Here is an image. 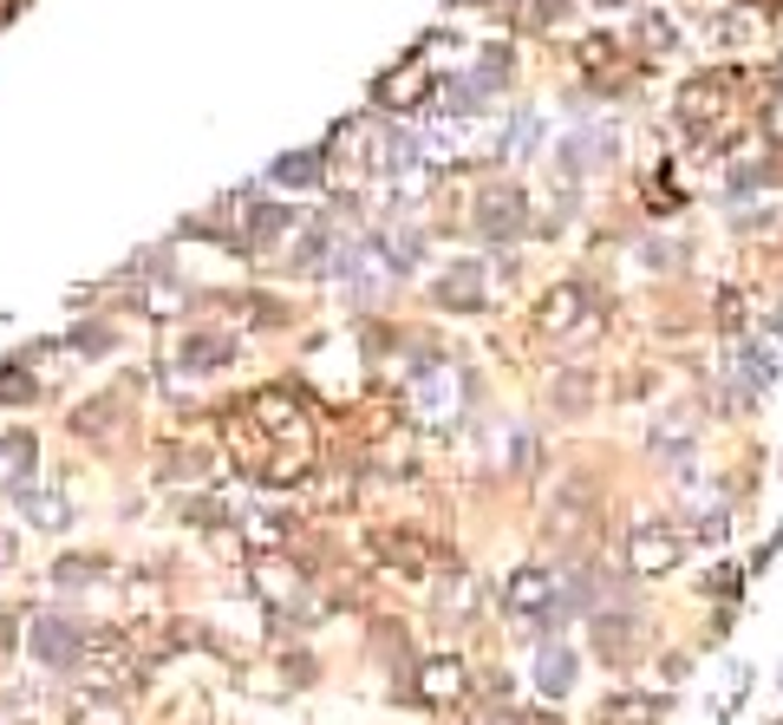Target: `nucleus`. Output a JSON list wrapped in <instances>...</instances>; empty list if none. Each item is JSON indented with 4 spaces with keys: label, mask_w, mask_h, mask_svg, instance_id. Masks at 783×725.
I'll return each instance as SVG.
<instances>
[{
    "label": "nucleus",
    "mask_w": 783,
    "mask_h": 725,
    "mask_svg": "<svg viewBox=\"0 0 783 725\" xmlns=\"http://www.w3.org/2000/svg\"><path fill=\"white\" fill-rule=\"evenodd\" d=\"M490 725H529V719H490Z\"/></svg>",
    "instance_id": "obj_44"
},
{
    "label": "nucleus",
    "mask_w": 783,
    "mask_h": 725,
    "mask_svg": "<svg viewBox=\"0 0 783 725\" xmlns=\"http://www.w3.org/2000/svg\"><path fill=\"white\" fill-rule=\"evenodd\" d=\"M692 438H699V419H692V412H666V419L646 432V451H653V458H686Z\"/></svg>",
    "instance_id": "obj_29"
},
{
    "label": "nucleus",
    "mask_w": 783,
    "mask_h": 725,
    "mask_svg": "<svg viewBox=\"0 0 783 725\" xmlns=\"http://www.w3.org/2000/svg\"><path fill=\"white\" fill-rule=\"evenodd\" d=\"M686 523H692V529H686V543H692V549H724V543H731V504L692 509Z\"/></svg>",
    "instance_id": "obj_32"
},
{
    "label": "nucleus",
    "mask_w": 783,
    "mask_h": 725,
    "mask_svg": "<svg viewBox=\"0 0 783 725\" xmlns=\"http://www.w3.org/2000/svg\"><path fill=\"white\" fill-rule=\"evenodd\" d=\"M431 307H444V314H464V321L490 314V269H484L477 255L451 262V269L431 282Z\"/></svg>",
    "instance_id": "obj_16"
},
{
    "label": "nucleus",
    "mask_w": 783,
    "mask_h": 725,
    "mask_svg": "<svg viewBox=\"0 0 783 725\" xmlns=\"http://www.w3.org/2000/svg\"><path fill=\"white\" fill-rule=\"evenodd\" d=\"M569 673H574V660H569V648H542V660H536V686L542 693H569Z\"/></svg>",
    "instance_id": "obj_34"
},
{
    "label": "nucleus",
    "mask_w": 783,
    "mask_h": 725,
    "mask_svg": "<svg viewBox=\"0 0 783 725\" xmlns=\"http://www.w3.org/2000/svg\"><path fill=\"white\" fill-rule=\"evenodd\" d=\"M13 509H20V523H27L33 536H66L72 523H78V504H72V491L60 477L20 484V491H13Z\"/></svg>",
    "instance_id": "obj_14"
},
{
    "label": "nucleus",
    "mask_w": 783,
    "mask_h": 725,
    "mask_svg": "<svg viewBox=\"0 0 783 725\" xmlns=\"http://www.w3.org/2000/svg\"><path fill=\"white\" fill-rule=\"evenodd\" d=\"M738 92H744V66H712V73L686 78L679 85V125L692 138H706V125L724 112V98H738Z\"/></svg>",
    "instance_id": "obj_12"
},
{
    "label": "nucleus",
    "mask_w": 783,
    "mask_h": 725,
    "mask_svg": "<svg viewBox=\"0 0 783 725\" xmlns=\"http://www.w3.org/2000/svg\"><path fill=\"white\" fill-rule=\"evenodd\" d=\"M20 634H27V621H13V614H0V660H7V653L20 648Z\"/></svg>",
    "instance_id": "obj_42"
},
{
    "label": "nucleus",
    "mask_w": 783,
    "mask_h": 725,
    "mask_svg": "<svg viewBox=\"0 0 783 725\" xmlns=\"http://www.w3.org/2000/svg\"><path fill=\"white\" fill-rule=\"evenodd\" d=\"M712 327L724 334V340H744V327H751L744 288H731V282H718V288H712Z\"/></svg>",
    "instance_id": "obj_31"
},
{
    "label": "nucleus",
    "mask_w": 783,
    "mask_h": 725,
    "mask_svg": "<svg viewBox=\"0 0 783 725\" xmlns=\"http://www.w3.org/2000/svg\"><path fill=\"white\" fill-rule=\"evenodd\" d=\"M327 145L314 150H287V157H275L268 164V183H282V190H314V183H327Z\"/></svg>",
    "instance_id": "obj_23"
},
{
    "label": "nucleus",
    "mask_w": 783,
    "mask_h": 725,
    "mask_svg": "<svg viewBox=\"0 0 783 725\" xmlns=\"http://www.w3.org/2000/svg\"><path fill=\"white\" fill-rule=\"evenodd\" d=\"M60 347H72L78 360H105V354L118 347V327H112V321H98V314H85L72 334H60Z\"/></svg>",
    "instance_id": "obj_30"
},
{
    "label": "nucleus",
    "mask_w": 783,
    "mask_h": 725,
    "mask_svg": "<svg viewBox=\"0 0 783 725\" xmlns=\"http://www.w3.org/2000/svg\"><path fill=\"white\" fill-rule=\"evenodd\" d=\"M300 235V210L294 203H275V197H262V203H248V210H235V235H229V255H242V262H262V255H275Z\"/></svg>",
    "instance_id": "obj_8"
},
{
    "label": "nucleus",
    "mask_w": 783,
    "mask_h": 725,
    "mask_svg": "<svg viewBox=\"0 0 783 725\" xmlns=\"http://www.w3.org/2000/svg\"><path fill=\"white\" fill-rule=\"evenodd\" d=\"M666 713V700H653L646 686H614L594 700V725H653Z\"/></svg>",
    "instance_id": "obj_21"
},
{
    "label": "nucleus",
    "mask_w": 783,
    "mask_h": 725,
    "mask_svg": "<svg viewBox=\"0 0 783 725\" xmlns=\"http://www.w3.org/2000/svg\"><path fill=\"white\" fill-rule=\"evenodd\" d=\"M509 693H516V686H509V673H484V700H497V706H509Z\"/></svg>",
    "instance_id": "obj_41"
},
{
    "label": "nucleus",
    "mask_w": 783,
    "mask_h": 725,
    "mask_svg": "<svg viewBox=\"0 0 783 725\" xmlns=\"http://www.w3.org/2000/svg\"><path fill=\"white\" fill-rule=\"evenodd\" d=\"M777 549H783V523H777V529H771V536H764V543H758V549H751V563H744V576H764V569L777 563Z\"/></svg>",
    "instance_id": "obj_38"
},
{
    "label": "nucleus",
    "mask_w": 783,
    "mask_h": 725,
    "mask_svg": "<svg viewBox=\"0 0 783 725\" xmlns=\"http://www.w3.org/2000/svg\"><path fill=\"white\" fill-rule=\"evenodd\" d=\"M588 653L607 666V673H627L634 660L646 653V614L627 608V601H607L588 614Z\"/></svg>",
    "instance_id": "obj_7"
},
{
    "label": "nucleus",
    "mask_w": 783,
    "mask_h": 725,
    "mask_svg": "<svg viewBox=\"0 0 783 725\" xmlns=\"http://www.w3.org/2000/svg\"><path fill=\"white\" fill-rule=\"evenodd\" d=\"M112 569H118V563H112L105 549H78V556H60V563H53V588H60V595H85V588H98Z\"/></svg>",
    "instance_id": "obj_24"
},
{
    "label": "nucleus",
    "mask_w": 783,
    "mask_h": 725,
    "mask_svg": "<svg viewBox=\"0 0 783 725\" xmlns=\"http://www.w3.org/2000/svg\"><path fill=\"white\" fill-rule=\"evenodd\" d=\"M686 556H692V543H686V529H679L673 516H634L627 536H621V569H627V581L679 576Z\"/></svg>",
    "instance_id": "obj_5"
},
{
    "label": "nucleus",
    "mask_w": 783,
    "mask_h": 725,
    "mask_svg": "<svg viewBox=\"0 0 783 725\" xmlns=\"http://www.w3.org/2000/svg\"><path fill=\"white\" fill-rule=\"evenodd\" d=\"M497 608H502V621H516V628H562L574 608H569V576H562V563L549 556V563H516L509 569V581H502V595H497Z\"/></svg>",
    "instance_id": "obj_2"
},
{
    "label": "nucleus",
    "mask_w": 783,
    "mask_h": 725,
    "mask_svg": "<svg viewBox=\"0 0 783 725\" xmlns=\"http://www.w3.org/2000/svg\"><path fill=\"white\" fill-rule=\"evenodd\" d=\"M744 569H738V563H712V569H706V576H699V595H706V601H738V595H744Z\"/></svg>",
    "instance_id": "obj_33"
},
{
    "label": "nucleus",
    "mask_w": 783,
    "mask_h": 725,
    "mask_svg": "<svg viewBox=\"0 0 783 725\" xmlns=\"http://www.w3.org/2000/svg\"><path fill=\"white\" fill-rule=\"evenodd\" d=\"M40 471V432L33 425H0V491L13 497Z\"/></svg>",
    "instance_id": "obj_20"
},
{
    "label": "nucleus",
    "mask_w": 783,
    "mask_h": 725,
    "mask_svg": "<svg viewBox=\"0 0 783 725\" xmlns=\"http://www.w3.org/2000/svg\"><path fill=\"white\" fill-rule=\"evenodd\" d=\"M634 33H641V46H659V53H679V27H673L666 13H653V7L641 13V27H634Z\"/></svg>",
    "instance_id": "obj_36"
},
{
    "label": "nucleus",
    "mask_w": 783,
    "mask_h": 725,
    "mask_svg": "<svg viewBox=\"0 0 783 725\" xmlns=\"http://www.w3.org/2000/svg\"><path fill=\"white\" fill-rule=\"evenodd\" d=\"M78 648H85V621L78 614H60V608H40L27 614V653L53 673H72L78 666Z\"/></svg>",
    "instance_id": "obj_11"
},
{
    "label": "nucleus",
    "mask_w": 783,
    "mask_h": 725,
    "mask_svg": "<svg viewBox=\"0 0 783 725\" xmlns=\"http://www.w3.org/2000/svg\"><path fill=\"white\" fill-rule=\"evenodd\" d=\"M150 477L157 484H183V491H197V484H210L215 477V451L203 444V438H163L157 451H150Z\"/></svg>",
    "instance_id": "obj_17"
},
{
    "label": "nucleus",
    "mask_w": 783,
    "mask_h": 725,
    "mask_svg": "<svg viewBox=\"0 0 783 725\" xmlns=\"http://www.w3.org/2000/svg\"><path fill=\"white\" fill-rule=\"evenodd\" d=\"M490 98H497V92H490L477 73H451V78H437V98H431V105L451 112V118H477Z\"/></svg>",
    "instance_id": "obj_27"
},
{
    "label": "nucleus",
    "mask_w": 783,
    "mask_h": 725,
    "mask_svg": "<svg viewBox=\"0 0 783 725\" xmlns=\"http://www.w3.org/2000/svg\"><path fill=\"white\" fill-rule=\"evenodd\" d=\"M509 471H516V477H542V438H536V432H516Z\"/></svg>",
    "instance_id": "obj_37"
},
{
    "label": "nucleus",
    "mask_w": 783,
    "mask_h": 725,
    "mask_svg": "<svg viewBox=\"0 0 783 725\" xmlns=\"http://www.w3.org/2000/svg\"><path fill=\"white\" fill-rule=\"evenodd\" d=\"M594 321H601V294H594L588 275H555L549 288L529 301V334L549 340V347L594 334Z\"/></svg>",
    "instance_id": "obj_3"
},
{
    "label": "nucleus",
    "mask_w": 783,
    "mask_h": 725,
    "mask_svg": "<svg viewBox=\"0 0 783 725\" xmlns=\"http://www.w3.org/2000/svg\"><path fill=\"white\" fill-rule=\"evenodd\" d=\"M477 78H484L490 92H497V85H509V78H516V46H497V40H490V46H484V60H477Z\"/></svg>",
    "instance_id": "obj_35"
},
{
    "label": "nucleus",
    "mask_w": 783,
    "mask_h": 725,
    "mask_svg": "<svg viewBox=\"0 0 783 725\" xmlns=\"http://www.w3.org/2000/svg\"><path fill=\"white\" fill-rule=\"evenodd\" d=\"M170 509H177V523H190V529H203V536H215V529H235V509L222 504V491H203V484H197V491H183Z\"/></svg>",
    "instance_id": "obj_26"
},
{
    "label": "nucleus",
    "mask_w": 783,
    "mask_h": 725,
    "mask_svg": "<svg viewBox=\"0 0 783 725\" xmlns=\"http://www.w3.org/2000/svg\"><path fill=\"white\" fill-rule=\"evenodd\" d=\"M777 725H783V719H777Z\"/></svg>",
    "instance_id": "obj_45"
},
{
    "label": "nucleus",
    "mask_w": 783,
    "mask_h": 725,
    "mask_svg": "<svg viewBox=\"0 0 783 725\" xmlns=\"http://www.w3.org/2000/svg\"><path fill=\"white\" fill-rule=\"evenodd\" d=\"M470 210H477V235L484 242H516V235H529L536 217H529V190L516 183V177H490L477 197H470Z\"/></svg>",
    "instance_id": "obj_9"
},
{
    "label": "nucleus",
    "mask_w": 783,
    "mask_h": 725,
    "mask_svg": "<svg viewBox=\"0 0 783 725\" xmlns=\"http://www.w3.org/2000/svg\"><path fill=\"white\" fill-rule=\"evenodd\" d=\"M20 569V523H0V576Z\"/></svg>",
    "instance_id": "obj_39"
},
{
    "label": "nucleus",
    "mask_w": 783,
    "mask_h": 725,
    "mask_svg": "<svg viewBox=\"0 0 783 725\" xmlns=\"http://www.w3.org/2000/svg\"><path fill=\"white\" fill-rule=\"evenodd\" d=\"M66 725H131V706H125V693H72L66 700Z\"/></svg>",
    "instance_id": "obj_28"
},
{
    "label": "nucleus",
    "mask_w": 783,
    "mask_h": 725,
    "mask_svg": "<svg viewBox=\"0 0 783 725\" xmlns=\"http://www.w3.org/2000/svg\"><path fill=\"white\" fill-rule=\"evenodd\" d=\"M549 412L569 419V425L594 419V412H601V366H588V360L555 366V372H549Z\"/></svg>",
    "instance_id": "obj_18"
},
{
    "label": "nucleus",
    "mask_w": 783,
    "mask_h": 725,
    "mask_svg": "<svg viewBox=\"0 0 783 725\" xmlns=\"http://www.w3.org/2000/svg\"><path fill=\"white\" fill-rule=\"evenodd\" d=\"M282 673H294V686H314V673H320V666H314V653H282Z\"/></svg>",
    "instance_id": "obj_40"
},
{
    "label": "nucleus",
    "mask_w": 783,
    "mask_h": 725,
    "mask_svg": "<svg viewBox=\"0 0 783 725\" xmlns=\"http://www.w3.org/2000/svg\"><path fill=\"white\" fill-rule=\"evenodd\" d=\"M777 372H783V360H777V347H771V340H751V334L738 340V386H744V392H758V399H764V392L777 386Z\"/></svg>",
    "instance_id": "obj_25"
},
{
    "label": "nucleus",
    "mask_w": 783,
    "mask_h": 725,
    "mask_svg": "<svg viewBox=\"0 0 783 725\" xmlns=\"http://www.w3.org/2000/svg\"><path fill=\"white\" fill-rule=\"evenodd\" d=\"M601 516H607V477L594 464L555 471L549 504H542V543H549V556H588L601 543Z\"/></svg>",
    "instance_id": "obj_1"
},
{
    "label": "nucleus",
    "mask_w": 783,
    "mask_h": 725,
    "mask_svg": "<svg viewBox=\"0 0 783 725\" xmlns=\"http://www.w3.org/2000/svg\"><path fill=\"white\" fill-rule=\"evenodd\" d=\"M66 432L78 438L85 451H98V458H118V451L138 438L131 386H98V392H85V399L66 412Z\"/></svg>",
    "instance_id": "obj_4"
},
{
    "label": "nucleus",
    "mask_w": 783,
    "mask_h": 725,
    "mask_svg": "<svg viewBox=\"0 0 783 725\" xmlns=\"http://www.w3.org/2000/svg\"><path fill=\"white\" fill-rule=\"evenodd\" d=\"M405 680H412L405 700H419V706H431V713H437V706H457V700L470 693V666H464V653H419Z\"/></svg>",
    "instance_id": "obj_13"
},
{
    "label": "nucleus",
    "mask_w": 783,
    "mask_h": 725,
    "mask_svg": "<svg viewBox=\"0 0 783 725\" xmlns=\"http://www.w3.org/2000/svg\"><path fill=\"white\" fill-rule=\"evenodd\" d=\"M20 7H27V0H0V33L13 27V13H20Z\"/></svg>",
    "instance_id": "obj_43"
},
{
    "label": "nucleus",
    "mask_w": 783,
    "mask_h": 725,
    "mask_svg": "<svg viewBox=\"0 0 783 725\" xmlns=\"http://www.w3.org/2000/svg\"><path fill=\"white\" fill-rule=\"evenodd\" d=\"M431 98H437V73H431L425 46H412L392 73L372 85V112H379V118H385V112L405 118V112H419V105H431Z\"/></svg>",
    "instance_id": "obj_10"
},
{
    "label": "nucleus",
    "mask_w": 783,
    "mask_h": 725,
    "mask_svg": "<svg viewBox=\"0 0 783 725\" xmlns=\"http://www.w3.org/2000/svg\"><path fill=\"white\" fill-rule=\"evenodd\" d=\"M235 360H242L235 327H210V321H197V327L177 334V366H183L190 379H215V372H229Z\"/></svg>",
    "instance_id": "obj_15"
},
{
    "label": "nucleus",
    "mask_w": 783,
    "mask_h": 725,
    "mask_svg": "<svg viewBox=\"0 0 783 725\" xmlns=\"http://www.w3.org/2000/svg\"><path fill=\"white\" fill-rule=\"evenodd\" d=\"M614 132H594V125H581V132H574L569 145L555 150V177H562V183H574V177H588V170H607V164H614Z\"/></svg>",
    "instance_id": "obj_19"
},
{
    "label": "nucleus",
    "mask_w": 783,
    "mask_h": 725,
    "mask_svg": "<svg viewBox=\"0 0 783 725\" xmlns=\"http://www.w3.org/2000/svg\"><path fill=\"white\" fill-rule=\"evenodd\" d=\"M40 354H46V340H33L27 354H7V360H0V412H20V406L40 399V372H33Z\"/></svg>",
    "instance_id": "obj_22"
},
{
    "label": "nucleus",
    "mask_w": 783,
    "mask_h": 725,
    "mask_svg": "<svg viewBox=\"0 0 783 725\" xmlns=\"http://www.w3.org/2000/svg\"><path fill=\"white\" fill-rule=\"evenodd\" d=\"M366 556L379 576H399V581H431L444 543L431 536L425 523H372L366 529Z\"/></svg>",
    "instance_id": "obj_6"
}]
</instances>
